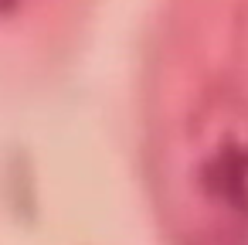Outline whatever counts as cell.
Segmentation results:
<instances>
[{"instance_id": "obj_1", "label": "cell", "mask_w": 248, "mask_h": 245, "mask_svg": "<svg viewBox=\"0 0 248 245\" xmlns=\"http://www.w3.org/2000/svg\"><path fill=\"white\" fill-rule=\"evenodd\" d=\"M177 170L197 245H248V106L234 96L197 106Z\"/></svg>"}, {"instance_id": "obj_2", "label": "cell", "mask_w": 248, "mask_h": 245, "mask_svg": "<svg viewBox=\"0 0 248 245\" xmlns=\"http://www.w3.org/2000/svg\"><path fill=\"white\" fill-rule=\"evenodd\" d=\"M4 4H11V0H0V7H4Z\"/></svg>"}]
</instances>
